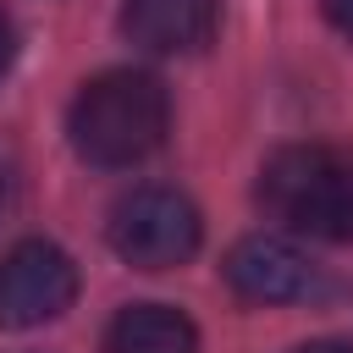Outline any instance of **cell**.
Listing matches in <instances>:
<instances>
[{
	"label": "cell",
	"instance_id": "6da1fadb",
	"mask_svg": "<svg viewBox=\"0 0 353 353\" xmlns=\"http://www.w3.org/2000/svg\"><path fill=\"white\" fill-rule=\"evenodd\" d=\"M165 127H171V99L149 72H99L94 83H83L66 116L72 149L105 171L149 160L165 143Z\"/></svg>",
	"mask_w": 353,
	"mask_h": 353
},
{
	"label": "cell",
	"instance_id": "30bf717a",
	"mask_svg": "<svg viewBox=\"0 0 353 353\" xmlns=\"http://www.w3.org/2000/svg\"><path fill=\"white\" fill-rule=\"evenodd\" d=\"M11 61H17V28H11V17L0 11V77H6Z\"/></svg>",
	"mask_w": 353,
	"mask_h": 353
},
{
	"label": "cell",
	"instance_id": "8992f818",
	"mask_svg": "<svg viewBox=\"0 0 353 353\" xmlns=\"http://www.w3.org/2000/svg\"><path fill=\"white\" fill-rule=\"evenodd\" d=\"M221 0H127L121 33L149 55H193L215 39Z\"/></svg>",
	"mask_w": 353,
	"mask_h": 353
},
{
	"label": "cell",
	"instance_id": "5b68a950",
	"mask_svg": "<svg viewBox=\"0 0 353 353\" xmlns=\"http://www.w3.org/2000/svg\"><path fill=\"white\" fill-rule=\"evenodd\" d=\"M221 276L248 303H303V298L320 292V265H309V254H298L281 237H243V243H232Z\"/></svg>",
	"mask_w": 353,
	"mask_h": 353
},
{
	"label": "cell",
	"instance_id": "52a82bcc",
	"mask_svg": "<svg viewBox=\"0 0 353 353\" xmlns=\"http://www.w3.org/2000/svg\"><path fill=\"white\" fill-rule=\"evenodd\" d=\"M105 353H199V325L171 303H127L105 325Z\"/></svg>",
	"mask_w": 353,
	"mask_h": 353
},
{
	"label": "cell",
	"instance_id": "ba28073f",
	"mask_svg": "<svg viewBox=\"0 0 353 353\" xmlns=\"http://www.w3.org/2000/svg\"><path fill=\"white\" fill-rule=\"evenodd\" d=\"M17 188H22V165H17L11 143H0V215L17 204Z\"/></svg>",
	"mask_w": 353,
	"mask_h": 353
},
{
	"label": "cell",
	"instance_id": "277c9868",
	"mask_svg": "<svg viewBox=\"0 0 353 353\" xmlns=\"http://www.w3.org/2000/svg\"><path fill=\"white\" fill-rule=\"evenodd\" d=\"M72 298H77V265L66 248L28 237L0 259V325L6 331L44 325V320L66 314Z\"/></svg>",
	"mask_w": 353,
	"mask_h": 353
},
{
	"label": "cell",
	"instance_id": "7a4b0ae2",
	"mask_svg": "<svg viewBox=\"0 0 353 353\" xmlns=\"http://www.w3.org/2000/svg\"><path fill=\"white\" fill-rule=\"evenodd\" d=\"M259 204L292 232L353 243V149L287 143L259 171Z\"/></svg>",
	"mask_w": 353,
	"mask_h": 353
},
{
	"label": "cell",
	"instance_id": "8fae6325",
	"mask_svg": "<svg viewBox=\"0 0 353 353\" xmlns=\"http://www.w3.org/2000/svg\"><path fill=\"white\" fill-rule=\"evenodd\" d=\"M298 353H353V342H309V347H298Z\"/></svg>",
	"mask_w": 353,
	"mask_h": 353
},
{
	"label": "cell",
	"instance_id": "9c48e42d",
	"mask_svg": "<svg viewBox=\"0 0 353 353\" xmlns=\"http://www.w3.org/2000/svg\"><path fill=\"white\" fill-rule=\"evenodd\" d=\"M325 6V17H331V28L342 33V39H353V0H320Z\"/></svg>",
	"mask_w": 353,
	"mask_h": 353
},
{
	"label": "cell",
	"instance_id": "3957f363",
	"mask_svg": "<svg viewBox=\"0 0 353 353\" xmlns=\"http://www.w3.org/2000/svg\"><path fill=\"white\" fill-rule=\"evenodd\" d=\"M199 210L171 188H138L110 210V248L132 270H176L199 254Z\"/></svg>",
	"mask_w": 353,
	"mask_h": 353
}]
</instances>
